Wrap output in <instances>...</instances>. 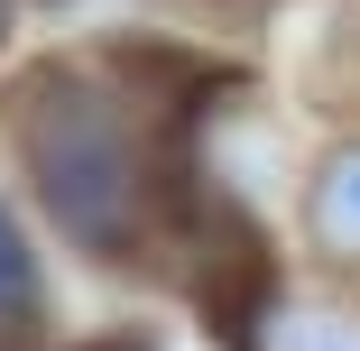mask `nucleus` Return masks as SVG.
I'll return each instance as SVG.
<instances>
[{
	"mask_svg": "<svg viewBox=\"0 0 360 351\" xmlns=\"http://www.w3.org/2000/svg\"><path fill=\"white\" fill-rule=\"evenodd\" d=\"M10 139L37 213L102 259H139L167 222V111L111 56H56L10 93Z\"/></svg>",
	"mask_w": 360,
	"mask_h": 351,
	"instance_id": "nucleus-1",
	"label": "nucleus"
},
{
	"mask_svg": "<svg viewBox=\"0 0 360 351\" xmlns=\"http://www.w3.org/2000/svg\"><path fill=\"white\" fill-rule=\"evenodd\" d=\"M240 351H360V296L342 287H268L240 324Z\"/></svg>",
	"mask_w": 360,
	"mask_h": 351,
	"instance_id": "nucleus-2",
	"label": "nucleus"
},
{
	"mask_svg": "<svg viewBox=\"0 0 360 351\" xmlns=\"http://www.w3.org/2000/svg\"><path fill=\"white\" fill-rule=\"evenodd\" d=\"M305 250L323 268H360V129L305 167Z\"/></svg>",
	"mask_w": 360,
	"mask_h": 351,
	"instance_id": "nucleus-3",
	"label": "nucleus"
},
{
	"mask_svg": "<svg viewBox=\"0 0 360 351\" xmlns=\"http://www.w3.org/2000/svg\"><path fill=\"white\" fill-rule=\"evenodd\" d=\"M37 324H46V259H37L28 213L0 185V342H28Z\"/></svg>",
	"mask_w": 360,
	"mask_h": 351,
	"instance_id": "nucleus-4",
	"label": "nucleus"
},
{
	"mask_svg": "<svg viewBox=\"0 0 360 351\" xmlns=\"http://www.w3.org/2000/svg\"><path fill=\"white\" fill-rule=\"evenodd\" d=\"M0 37H10V0H0Z\"/></svg>",
	"mask_w": 360,
	"mask_h": 351,
	"instance_id": "nucleus-5",
	"label": "nucleus"
}]
</instances>
